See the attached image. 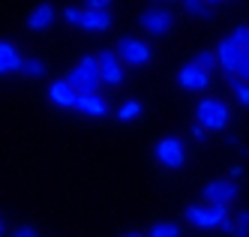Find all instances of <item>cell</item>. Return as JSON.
Masks as SVG:
<instances>
[{
	"label": "cell",
	"instance_id": "22",
	"mask_svg": "<svg viewBox=\"0 0 249 237\" xmlns=\"http://www.w3.org/2000/svg\"><path fill=\"white\" fill-rule=\"evenodd\" d=\"M192 63H198L204 72H213V69L219 66V63H216V51H201V54H195Z\"/></svg>",
	"mask_w": 249,
	"mask_h": 237
},
{
	"label": "cell",
	"instance_id": "11",
	"mask_svg": "<svg viewBox=\"0 0 249 237\" xmlns=\"http://www.w3.org/2000/svg\"><path fill=\"white\" fill-rule=\"evenodd\" d=\"M246 57V54L231 42V39H222L219 45H216V63H219V69H222V75L225 78H234L237 75V66H240V60Z\"/></svg>",
	"mask_w": 249,
	"mask_h": 237
},
{
	"label": "cell",
	"instance_id": "4",
	"mask_svg": "<svg viewBox=\"0 0 249 237\" xmlns=\"http://www.w3.org/2000/svg\"><path fill=\"white\" fill-rule=\"evenodd\" d=\"M183 216H186V222L192 225V228H222V222L228 219V207H222V204H207V201H201V204H189L186 210H183Z\"/></svg>",
	"mask_w": 249,
	"mask_h": 237
},
{
	"label": "cell",
	"instance_id": "12",
	"mask_svg": "<svg viewBox=\"0 0 249 237\" xmlns=\"http://www.w3.org/2000/svg\"><path fill=\"white\" fill-rule=\"evenodd\" d=\"M48 102L57 105V108H75L78 102V90L69 84L66 78H54L48 84Z\"/></svg>",
	"mask_w": 249,
	"mask_h": 237
},
{
	"label": "cell",
	"instance_id": "25",
	"mask_svg": "<svg viewBox=\"0 0 249 237\" xmlns=\"http://www.w3.org/2000/svg\"><path fill=\"white\" fill-rule=\"evenodd\" d=\"M84 9H96V12H111V0H87Z\"/></svg>",
	"mask_w": 249,
	"mask_h": 237
},
{
	"label": "cell",
	"instance_id": "26",
	"mask_svg": "<svg viewBox=\"0 0 249 237\" xmlns=\"http://www.w3.org/2000/svg\"><path fill=\"white\" fill-rule=\"evenodd\" d=\"M12 237H42V234L33 228V225H18V228L12 231Z\"/></svg>",
	"mask_w": 249,
	"mask_h": 237
},
{
	"label": "cell",
	"instance_id": "1",
	"mask_svg": "<svg viewBox=\"0 0 249 237\" xmlns=\"http://www.w3.org/2000/svg\"><path fill=\"white\" fill-rule=\"evenodd\" d=\"M63 78L78 90V96H93V93H99L102 75H99V60H96V54H84V57H81L72 69H69Z\"/></svg>",
	"mask_w": 249,
	"mask_h": 237
},
{
	"label": "cell",
	"instance_id": "2",
	"mask_svg": "<svg viewBox=\"0 0 249 237\" xmlns=\"http://www.w3.org/2000/svg\"><path fill=\"white\" fill-rule=\"evenodd\" d=\"M195 123L204 126L207 132H222L231 123V108L228 102L216 99V96H201L195 102Z\"/></svg>",
	"mask_w": 249,
	"mask_h": 237
},
{
	"label": "cell",
	"instance_id": "24",
	"mask_svg": "<svg viewBox=\"0 0 249 237\" xmlns=\"http://www.w3.org/2000/svg\"><path fill=\"white\" fill-rule=\"evenodd\" d=\"M237 81H243V84H249V54L240 60V66H237V75H234Z\"/></svg>",
	"mask_w": 249,
	"mask_h": 237
},
{
	"label": "cell",
	"instance_id": "19",
	"mask_svg": "<svg viewBox=\"0 0 249 237\" xmlns=\"http://www.w3.org/2000/svg\"><path fill=\"white\" fill-rule=\"evenodd\" d=\"M147 237H183V234H180V225L174 222H156Z\"/></svg>",
	"mask_w": 249,
	"mask_h": 237
},
{
	"label": "cell",
	"instance_id": "15",
	"mask_svg": "<svg viewBox=\"0 0 249 237\" xmlns=\"http://www.w3.org/2000/svg\"><path fill=\"white\" fill-rule=\"evenodd\" d=\"M75 108H78L81 114H87V117H105V114L111 111V108H108V99L99 96V93H93V96H78Z\"/></svg>",
	"mask_w": 249,
	"mask_h": 237
},
{
	"label": "cell",
	"instance_id": "16",
	"mask_svg": "<svg viewBox=\"0 0 249 237\" xmlns=\"http://www.w3.org/2000/svg\"><path fill=\"white\" fill-rule=\"evenodd\" d=\"M180 3H183L186 15H192V18H213V6H207L204 0H180Z\"/></svg>",
	"mask_w": 249,
	"mask_h": 237
},
{
	"label": "cell",
	"instance_id": "8",
	"mask_svg": "<svg viewBox=\"0 0 249 237\" xmlns=\"http://www.w3.org/2000/svg\"><path fill=\"white\" fill-rule=\"evenodd\" d=\"M237 195H240V186H237V180H231V177H216V180H210V183L204 186V201L207 204L228 207Z\"/></svg>",
	"mask_w": 249,
	"mask_h": 237
},
{
	"label": "cell",
	"instance_id": "14",
	"mask_svg": "<svg viewBox=\"0 0 249 237\" xmlns=\"http://www.w3.org/2000/svg\"><path fill=\"white\" fill-rule=\"evenodd\" d=\"M54 15H57V9L51 6V3H39V6H33L30 9V15H27V30H48L51 24H54Z\"/></svg>",
	"mask_w": 249,
	"mask_h": 237
},
{
	"label": "cell",
	"instance_id": "13",
	"mask_svg": "<svg viewBox=\"0 0 249 237\" xmlns=\"http://www.w3.org/2000/svg\"><path fill=\"white\" fill-rule=\"evenodd\" d=\"M21 66H24L21 51L12 42L0 39V75H15V72H21Z\"/></svg>",
	"mask_w": 249,
	"mask_h": 237
},
{
	"label": "cell",
	"instance_id": "32",
	"mask_svg": "<svg viewBox=\"0 0 249 237\" xmlns=\"http://www.w3.org/2000/svg\"><path fill=\"white\" fill-rule=\"evenodd\" d=\"M0 234H3V219H0Z\"/></svg>",
	"mask_w": 249,
	"mask_h": 237
},
{
	"label": "cell",
	"instance_id": "30",
	"mask_svg": "<svg viewBox=\"0 0 249 237\" xmlns=\"http://www.w3.org/2000/svg\"><path fill=\"white\" fill-rule=\"evenodd\" d=\"M207 6H216V3H225V0H204Z\"/></svg>",
	"mask_w": 249,
	"mask_h": 237
},
{
	"label": "cell",
	"instance_id": "3",
	"mask_svg": "<svg viewBox=\"0 0 249 237\" xmlns=\"http://www.w3.org/2000/svg\"><path fill=\"white\" fill-rule=\"evenodd\" d=\"M63 21L78 27V30L102 33V30H108L114 24V15L111 12H96V9H75V6H69V9H63Z\"/></svg>",
	"mask_w": 249,
	"mask_h": 237
},
{
	"label": "cell",
	"instance_id": "27",
	"mask_svg": "<svg viewBox=\"0 0 249 237\" xmlns=\"http://www.w3.org/2000/svg\"><path fill=\"white\" fill-rule=\"evenodd\" d=\"M189 132H192L195 141H207V129H204V126H198V123H192V129H189Z\"/></svg>",
	"mask_w": 249,
	"mask_h": 237
},
{
	"label": "cell",
	"instance_id": "18",
	"mask_svg": "<svg viewBox=\"0 0 249 237\" xmlns=\"http://www.w3.org/2000/svg\"><path fill=\"white\" fill-rule=\"evenodd\" d=\"M231 42H234L243 54H249V24H240V27H234L231 30V36H228Z\"/></svg>",
	"mask_w": 249,
	"mask_h": 237
},
{
	"label": "cell",
	"instance_id": "21",
	"mask_svg": "<svg viewBox=\"0 0 249 237\" xmlns=\"http://www.w3.org/2000/svg\"><path fill=\"white\" fill-rule=\"evenodd\" d=\"M228 87H231V93H234V99L249 108V84H243L237 78H228Z\"/></svg>",
	"mask_w": 249,
	"mask_h": 237
},
{
	"label": "cell",
	"instance_id": "33",
	"mask_svg": "<svg viewBox=\"0 0 249 237\" xmlns=\"http://www.w3.org/2000/svg\"><path fill=\"white\" fill-rule=\"evenodd\" d=\"M126 237H141V234H126Z\"/></svg>",
	"mask_w": 249,
	"mask_h": 237
},
{
	"label": "cell",
	"instance_id": "9",
	"mask_svg": "<svg viewBox=\"0 0 249 237\" xmlns=\"http://www.w3.org/2000/svg\"><path fill=\"white\" fill-rule=\"evenodd\" d=\"M138 24H141V30H147L153 36H165L174 27V15L165 6H150L138 15Z\"/></svg>",
	"mask_w": 249,
	"mask_h": 237
},
{
	"label": "cell",
	"instance_id": "10",
	"mask_svg": "<svg viewBox=\"0 0 249 237\" xmlns=\"http://www.w3.org/2000/svg\"><path fill=\"white\" fill-rule=\"evenodd\" d=\"M177 84H180L183 90H189V93H201V90L210 87V72H204L198 63H186L180 72H177Z\"/></svg>",
	"mask_w": 249,
	"mask_h": 237
},
{
	"label": "cell",
	"instance_id": "31",
	"mask_svg": "<svg viewBox=\"0 0 249 237\" xmlns=\"http://www.w3.org/2000/svg\"><path fill=\"white\" fill-rule=\"evenodd\" d=\"M156 3H171V0H156Z\"/></svg>",
	"mask_w": 249,
	"mask_h": 237
},
{
	"label": "cell",
	"instance_id": "29",
	"mask_svg": "<svg viewBox=\"0 0 249 237\" xmlns=\"http://www.w3.org/2000/svg\"><path fill=\"white\" fill-rule=\"evenodd\" d=\"M240 174H243V168H240V165H234V168H231V180H237Z\"/></svg>",
	"mask_w": 249,
	"mask_h": 237
},
{
	"label": "cell",
	"instance_id": "5",
	"mask_svg": "<svg viewBox=\"0 0 249 237\" xmlns=\"http://www.w3.org/2000/svg\"><path fill=\"white\" fill-rule=\"evenodd\" d=\"M114 51L123 60V66H144V63L153 60V48L144 39H135V36H120Z\"/></svg>",
	"mask_w": 249,
	"mask_h": 237
},
{
	"label": "cell",
	"instance_id": "17",
	"mask_svg": "<svg viewBox=\"0 0 249 237\" xmlns=\"http://www.w3.org/2000/svg\"><path fill=\"white\" fill-rule=\"evenodd\" d=\"M21 75H24V78H42V75H45V60H42V57H24Z\"/></svg>",
	"mask_w": 249,
	"mask_h": 237
},
{
	"label": "cell",
	"instance_id": "7",
	"mask_svg": "<svg viewBox=\"0 0 249 237\" xmlns=\"http://www.w3.org/2000/svg\"><path fill=\"white\" fill-rule=\"evenodd\" d=\"M96 60H99V75H102L105 87H117L126 81V66H123V60L117 57L114 48H102L96 54Z\"/></svg>",
	"mask_w": 249,
	"mask_h": 237
},
{
	"label": "cell",
	"instance_id": "23",
	"mask_svg": "<svg viewBox=\"0 0 249 237\" xmlns=\"http://www.w3.org/2000/svg\"><path fill=\"white\" fill-rule=\"evenodd\" d=\"M231 237H249V210H240L234 216V234Z\"/></svg>",
	"mask_w": 249,
	"mask_h": 237
},
{
	"label": "cell",
	"instance_id": "28",
	"mask_svg": "<svg viewBox=\"0 0 249 237\" xmlns=\"http://www.w3.org/2000/svg\"><path fill=\"white\" fill-rule=\"evenodd\" d=\"M222 231H225V234H234V219H231V216L222 222Z\"/></svg>",
	"mask_w": 249,
	"mask_h": 237
},
{
	"label": "cell",
	"instance_id": "20",
	"mask_svg": "<svg viewBox=\"0 0 249 237\" xmlns=\"http://www.w3.org/2000/svg\"><path fill=\"white\" fill-rule=\"evenodd\" d=\"M141 114V102L138 99H129V102H123L120 108H117V117L123 120V123H126V120H135Z\"/></svg>",
	"mask_w": 249,
	"mask_h": 237
},
{
	"label": "cell",
	"instance_id": "6",
	"mask_svg": "<svg viewBox=\"0 0 249 237\" xmlns=\"http://www.w3.org/2000/svg\"><path fill=\"white\" fill-rule=\"evenodd\" d=\"M153 153H156V162L162 168H168V171H180L186 165V150H183V141L177 138V135L159 138V144H156Z\"/></svg>",
	"mask_w": 249,
	"mask_h": 237
}]
</instances>
